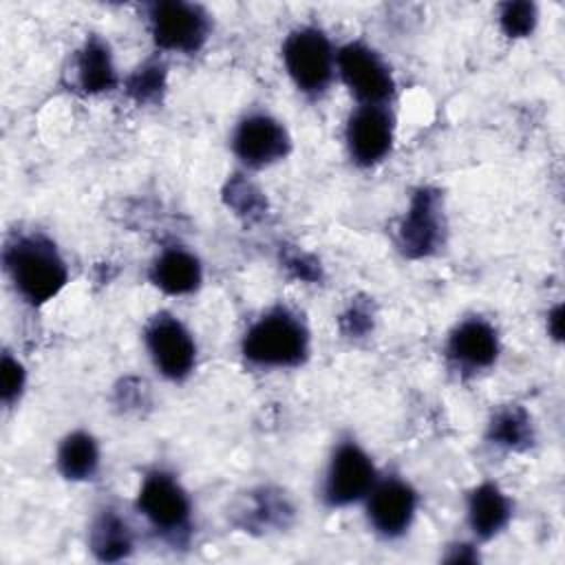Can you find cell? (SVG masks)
Wrapping results in <instances>:
<instances>
[{
  "label": "cell",
  "instance_id": "6da1fadb",
  "mask_svg": "<svg viewBox=\"0 0 565 565\" xmlns=\"http://www.w3.org/2000/svg\"><path fill=\"white\" fill-rule=\"evenodd\" d=\"M7 271L31 305H42L55 298L68 280L66 265L55 245L44 236H20L4 247Z\"/></svg>",
  "mask_w": 565,
  "mask_h": 565
},
{
  "label": "cell",
  "instance_id": "7a4b0ae2",
  "mask_svg": "<svg viewBox=\"0 0 565 565\" xmlns=\"http://www.w3.org/2000/svg\"><path fill=\"white\" fill-rule=\"evenodd\" d=\"M309 333L287 309L258 318L243 338V355L258 366H296L307 358Z\"/></svg>",
  "mask_w": 565,
  "mask_h": 565
},
{
  "label": "cell",
  "instance_id": "3957f363",
  "mask_svg": "<svg viewBox=\"0 0 565 565\" xmlns=\"http://www.w3.org/2000/svg\"><path fill=\"white\" fill-rule=\"evenodd\" d=\"M282 60L294 84L309 95L327 90L335 71V53L329 38L316 26H300L289 33Z\"/></svg>",
  "mask_w": 565,
  "mask_h": 565
},
{
  "label": "cell",
  "instance_id": "277c9868",
  "mask_svg": "<svg viewBox=\"0 0 565 565\" xmlns=\"http://www.w3.org/2000/svg\"><path fill=\"white\" fill-rule=\"evenodd\" d=\"M150 31L159 49L177 53H194L210 33V18L199 4L166 0L150 7Z\"/></svg>",
  "mask_w": 565,
  "mask_h": 565
},
{
  "label": "cell",
  "instance_id": "5b68a950",
  "mask_svg": "<svg viewBox=\"0 0 565 565\" xmlns=\"http://www.w3.org/2000/svg\"><path fill=\"white\" fill-rule=\"evenodd\" d=\"M377 481L371 457L355 441H340L331 455L322 497L333 508L351 505L364 499Z\"/></svg>",
  "mask_w": 565,
  "mask_h": 565
},
{
  "label": "cell",
  "instance_id": "8992f818",
  "mask_svg": "<svg viewBox=\"0 0 565 565\" xmlns=\"http://www.w3.org/2000/svg\"><path fill=\"white\" fill-rule=\"evenodd\" d=\"M335 66L347 88L362 106H382L393 95V75L371 46L362 42L344 44L335 55Z\"/></svg>",
  "mask_w": 565,
  "mask_h": 565
},
{
  "label": "cell",
  "instance_id": "52a82bcc",
  "mask_svg": "<svg viewBox=\"0 0 565 565\" xmlns=\"http://www.w3.org/2000/svg\"><path fill=\"white\" fill-rule=\"evenodd\" d=\"M137 508L166 534L183 532L190 523V499L181 483L163 470L146 475L137 494Z\"/></svg>",
  "mask_w": 565,
  "mask_h": 565
},
{
  "label": "cell",
  "instance_id": "ba28073f",
  "mask_svg": "<svg viewBox=\"0 0 565 565\" xmlns=\"http://www.w3.org/2000/svg\"><path fill=\"white\" fill-rule=\"evenodd\" d=\"M146 344L154 366L170 380H183L196 362V344L190 331L172 316H157L146 329Z\"/></svg>",
  "mask_w": 565,
  "mask_h": 565
},
{
  "label": "cell",
  "instance_id": "9c48e42d",
  "mask_svg": "<svg viewBox=\"0 0 565 565\" xmlns=\"http://www.w3.org/2000/svg\"><path fill=\"white\" fill-rule=\"evenodd\" d=\"M417 494L399 477H386L375 481L366 494V516L373 530L386 539L404 534L415 516Z\"/></svg>",
  "mask_w": 565,
  "mask_h": 565
},
{
  "label": "cell",
  "instance_id": "30bf717a",
  "mask_svg": "<svg viewBox=\"0 0 565 565\" xmlns=\"http://www.w3.org/2000/svg\"><path fill=\"white\" fill-rule=\"evenodd\" d=\"M444 236L441 201L435 190L422 188L413 194L408 212L399 225V249L411 258L433 254Z\"/></svg>",
  "mask_w": 565,
  "mask_h": 565
},
{
  "label": "cell",
  "instance_id": "8fae6325",
  "mask_svg": "<svg viewBox=\"0 0 565 565\" xmlns=\"http://www.w3.org/2000/svg\"><path fill=\"white\" fill-rule=\"evenodd\" d=\"M232 146L243 163L263 168L289 152V135L285 126L271 115L254 113L238 124Z\"/></svg>",
  "mask_w": 565,
  "mask_h": 565
},
{
  "label": "cell",
  "instance_id": "7c38bea8",
  "mask_svg": "<svg viewBox=\"0 0 565 565\" xmlns=\"http://www.w3.org/2000/svg\"><path fill=\"white\" fill-rule=\"evenodd\" d=\"M349 154L358 166L382 161L393 146V117L384 106H360L347 124Z\"/></svg>",
  "mask_w": 565,
  "mask_h": 565
},
{
  "label": "cell",
  "instance_id": "4fadbf2b",
  "mask_svg": "<svg viewBox=\"0 0 565 565\" xmlns=\"http://www.w3.org/2000/svg\"><path fill=\"white\" fill-rule=\"evenodd\" d=\"M499 355V338L492 324L481 318L463 320L448 338V358L468 371L490 366Z\"/></svg>",
  "mask_w": 565,
  "mask_h": 565
},
{
  "label": "cell",
  "instance_id": "5bb4252c",
  "mask_svg": "<svg viewBox=\"0 0 565 565\" xmlns=\"http://www.w3.org/2000/svg\"><path fill=\"white\" fill-rule=\"evenodd\" d=\"M152 282L172 296H183L201 285L203 271L194 254L183 247H170L159 254L152 265Z\"/></svg>",
  "mask_w": 565,
  "mask_h": 565
},
{
  "label": "cell",
  "instance_id": "9a60e30c",
  "mask_svg": "<svg viewBox=\"0 0 565 565\" xmlns=\"http://www.w3.org/2000/svg\"><path fill=\"white\" fill-rule=\"evenodd\" d=\"M510 514V499L494 483H481L468 497V523L481 539L499 534L508 525Z\"/></svg>",
  "mask_w": 565,
  "mask_h": 565
},
{
  "label": "cell",
  "instance_id": "2e32d148",
  "mask_svg": "<svg viewBox=\"0 0 565 565\" xmlns=\"http://www.w3.org/2000/svg\"><path fill=\"white\" fill-rule=\"evenodd\" d=\"M77 84L86 93H104L117 86V71L110 49L99 38H88L77 55Z\"/></svg>",
  "mask_w": 565,
  "mask_h": 565
},
{
  "label": "cell",
  "instance_id": "e0dca14e",
  "mask_svg": "<svg viewBox=\"0 0 565 565\" xmlns=\"http://www.w3.org/2000/svg\"><path fill=\"white\" fill-rule=\"evenodd\" d=\"M57 468L66 479H90L99 468V448L93 435L84 430L71 433L57 450Z\"/></svg>",
  "mask_w": 565,
  "mask_h": 565
},
{
  "label": "cell",
  "instance_id": "ac0fdd59",
  "mask_svg": "<svg viewBox=\"0 0 565 565\" xmlns=\"http://www.w3.org/2000/svg\"><path fill=\"white\" fill-rule=\"evenodd\" d=\"M90 547L102 561H119L128 556L132 550L128 525L115 512H104L93 525Z\"/></svg>",
  "mask_w": 565,
  "mask_h": 565
},
{
  "label": "cell",
  "instance_id": "d6986e66",
  "mask_svg": "<svg viewBox=\"0 0 565 565\" xmlns=\"http://www.w3.org/2000/svg\"><path fill=\"white\" fill-rule=\"evenodd\" d=\"M490 437L508 448H525L532 444V422L523 408L510 406L494 415Z\"/></svg>",
  "mask_w": 565,
  "mask_h": 565
},
{
  "label": "cell",
  "instance_id": "ffe728a7",
  "mask_svg": "<svg viewBox=\"0 0 565 565\" xmlns=\"http://www.w3.org/2000/svg\"><path fill=\"white\" fill-rule=\"evenodd\" d=\"M166 86V66L157 60H148L128 77V93L137 102H152Z\"/></svg>",
  "mask_w": 565,
  "mask_h": 565
},
{
  "label": "cell",
  "instance_id": "44dd1931",
  "mask_svg": "<svg viewBox=\"0 0 565 565\" xmlns=\"http://www.w3.org/2000/svg\"><path fill=\"white\" fill-rule=\"evenodd\" d=\"M539 11L532 2H505L499 13V22L505 35L525 38L534 31Z\"/></svg>",
  "mask_w": 565,
  "mask_h": 565
},
{
  "label": "cell",
  "instance_id": "7402d4cb",
  "mask_svg": "<svg viewBox=\"0 0 565 565\" xmlns=\"http://www.w3.org/2000/svg\"><path fill=\"white\" fill-rule=\"evenodd\" d=\"M227 203L238 212V214H245V216H256L260 214L263 210V196L260 192L249 183L245 181L243 177H236L227 183Z\"/></svg>",
  "mask_w": 565,
  "mask_h": 565
},
{
  "label": "cell",
  "instance_id": "603a6c76",
  "mask_svg": "<svg viewBox=\"0 0 565 565\" xmlns=\"http://www.w3.org/2000/svg\"><path fill=\"white\" fill-rule=\"evenodd\" d=\"M24 369L18 360H13L9 353L2 355V364H0V395H2V402L9 406L13 404L22 388H24Z\"/></svg>",
  "mask_w": 565,
  "mask_h": 565
},
{
  "label": "cell",
  "instance_id": "cb8c5ba5",
  "mask_svg": "<svg viewBox=\"0 0 565 565\" xmlns=\"http://www.w3.org/2000/svg\"><path fill=\"white\" fill-rule=\"evenodd\" d=\"M342 329L349 335H362L364 331L371 329V316L366 307L360 305H351V309L342 316Z\"/></svg>",
  "mask_w": 565,
  "mask_h": 565
},
{
  "label": "cell",
  "instance_id": "d4e9b609",
  "mask_svg": "<svg viewBox=\"0 0 565 565\" xmlns=\"http://www.w3.org/2000/svg\"><path fill=\"white\" fill-rule=\"evenodd\" d=\"M547 322H550V333H552L556 340H561V333H563V307H561V305L554 307V311L550 313Z\"/></svg>",
  "mask_w": 565,
  "mask_h": 565
}]
</instances>
